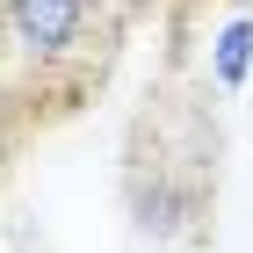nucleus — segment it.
Here are the masks:
<instances>
[{
  "label": "nucleus",
  "mask_w": 253,
  "mask_h": 253,
  "mask_svg": "<svg viewBox=\"0 0 253 253\" xmlns=\"http://www.w3.org/2000/svg\"><path fill=\"white\" fill-rule=\"evenodd\" d=\"M246 73H253V15H232V22L210 37V80L224 87V94H239Z\"/></svg>",
  "instance_id": "f03ea898"
},
{
  "label": "nucleus",
  "mask_w": 253,
  "mask_h": 253,
  "mask_svg": "<svg viewBox=\"0 0 253 253\" xmlns=\"http://www.w3.org/2000/svg\"><path fill=\"white\" fill-rule=\"evenodd\" d=\"M232 7H246V0H232Z\"/></svg>",
  "instance_id": "7ed1b4c3"
},
{
  "label": "nucleus",
  "mask_w": 253,
  "mask_h": 253,
  "mask_svg": "<svg viewBox=\"0 0 253 253\" xmlns=\"http://www.w3.org/2000/svg\"><path fill=\"white\" fill-rule=\"evenodd\" d=\"M116 58L109 0H0V73L22 94H80Z\"/></svg>",
  "instance_id": "f257e3e1"
}]
</instances>
